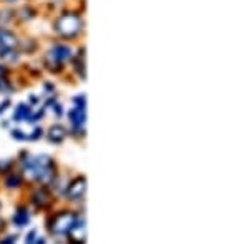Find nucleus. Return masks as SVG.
Wrapping results in <instances>:
<instances>
[{"instance_id":"nucleus-1","label":"nucleus","mask_w":248,"mask_h":244,"mask_svg":"<svg viewBox=\"0 0 248 244\" xmlns=\"http://www.w3.org/2000/svg\"><path fill=\"white\" fill-rule=\"evenodd\" d=\"M23 167H25V172L31 178L40 180V182H50L55 175L53 163L45 155H38V157L30 158L29 162H25Z\"/></svg>"},{"instance_id":"nucleus-2","label":"nucleus","mask_w":248,"mask_h":244,"mask_svg":"<svg viewBox=\"0 0 248 244\" xmlns=\"http://www.w3.org/2000/svg\"><path fill=\"white\" fill-rule=\"evenodd\" d=\"M55 27H57V31L62 37L71 38L75 35H78V31L81 30V20L75 14H65L58 18Z\"/></svg>"},{"instance_id":"nucleus-3","label":"nucleus","mask_w":248,"mask_h":244,"mask_svg":"<svg viewBox=\"0 0 248 244\" xmlns=\"http://www.w3.org/2000/svg\"><path fill=\"white\" fill-rule=\"evenodd\" d=\"M77 221V216L73 213H62V215H57L50 223V230L53 234H58V236H63V234H68V231L71 230V226L75 225Z\"/></svg>"},{"instance_id":"nucleus-4","label":"nucleus","mask_w":248,"mask_h":244,"mask_svg":"<svg viewBox=\"0 0 248 244\" xmlns=\"http://www.w3.org/2000/svg\"><path fill=\"white\" fill-rule=\"evenodd\" d=\"M75 104H77V107L71 109L70 119H71V122H73L75 129H81L83 124H85V99H83V96H78V98L75 99Z\"/></svg>"},{"instance_id":"nucleus-5","label":"nucleus","mask_w":248,"mask_h":244,"mask_svg":"<svg viewBox=\"0 0 248 244\" xmlns=\"http://www.w3.org/2000/svg\"><path fill=\"white\" fill-rule=\"evenodd\" d=\"M70 57H71L70 48L63 46V45H57L51 48V51L48 53V63H55L57 66H62Z\"/></svg>"},{"instance_id":"nucleus-6","label":"nucleus","mask_w":248,"mask_h":244,"mask_svg":"<svg viewBox=\"0 0 248 244\" xmlns=\"http://www.w3.org/2000/svg\"><path fill=\"white\" fill-rule=\"evenodd\" d=\"M85 190H86V180L83 177H78L70 185V188H68V198H71V200L81 198L83 193H85Z\"/></svg>"},{"instance_id":"nucleus-7","label":"nucleus","mask_w":248,"mask_h":244,"mask_svg":"<svg viewBox=\"0 0 248 244\" xmlns=\"http://www.w3.org/2000/svg\"><path fill=\"white\" fill-rule=\"evenodd\" d=\"M68 233L71 234V239H73L75 243H83L86 239V230H85V223H83V219H77L75 221V225L71 226V230L68 231Z\"/></svg>"},{"instance_id":"nucleus-8","label":"nucleus","mask_w":248,"mask_h":244,"mask_svg":"<svg viewBox=\"0 0 248 244\" xmlns=\"http://www.w3.org/2000/svg\"><path fill=\"white\" fill-rule=\"evenodd\" d=\"M0 46L9 53L12 48L17 46V38H15V35H12L10 31H7V30H0Z\"/></svg>"},{"instance_id":"nucleus-9","label":"nucleus","mask_w":248,"mask_h":244,"mask_svg":"<svg viewBox=\"0 0 248 244\" xmlns=\"http://www.w3.org/2000/svg\"><path fill=\"white\" fill-rule=\"evenodd\" d=\"M65 135H66V132H65V129H63L62 126H53L50 130H48V137H50V141H53V142L63 141V139H65Z\"/></svg>"},{"instance_id":"nucleus-10","label":"nucleus","mask_w":248,"mask_h":244,"mask_svg":"<svg viewBox=\"0 0 248 244\" xmlns=\"http://www.w3.org/2000/svg\"><path fill=\"white\" fill-rule=\"evenodd\" d=\"M29 219H30L29 211H27L25 208H20V210L17 211V215H15L14 221H15V225H17V226H25L27 223H29Z\"/></svg>"},{"instance_id":"nucleus-11","label":"nucleus","mask_w":248,"mask_h":244,"mask_svg":"<svg viewBox=\"0 0 248 244\" xmlns=\"http://www.w3.org/2000/svg\"><path fill=\"white\" fill-rule=\"evenodd\" d=\"M27 117H30V111H29V107H27L25 104H22V106L17 107L15 119H17V121H23V119H27Z\"/></svg>"},{"instance_id":"nucleus-12","label":"nucleus","mask_w":248,"mask_h":244,"mask_svg":"<svg viewBox=\"0 0 248 244\" xmlns=\"http://www.w3.org/2000/svg\"><path fill=\"white\" fill-rule=\"evenodd\" d=\"M18 182H20V177H17V175H12V178L7 180V185H9V187H15Z\"/></svg>"},{"instance_id":"nucleus-13","label":"nucleus","mask_w":248,"mask_h":244,"mask_svg":"<svg viewBox=\"0 0 248 244\" xmlns=\"http://www.w3.org/2000/svg\"><path fill=\"white\" fill-rule=\"evenodd\" d=\"M37 238V233L35 231H31V233H29V236H27V243H31V239Z\"/></svg>"},{"instance_id":"nucleus-14","label":"nucleus","mask_w":248,"mask_h":244,"mask_svg":"<svg viewBox=\"0 0 248 244\" xmlns=\"http://www.w3.org/2000/svg\"><path fill=\"white\" fill-rule=\"evenodd\" d=\"M81 53H83V51H79V57H78L79 59H81ZM78 73L83 76V66H81V63H79V61H78Z\"/></svg>"},{"instance_id":"nucleus-15","label":"nucleus","mask_w":248,"mask_h":244,"mask_svg":"<svg viewBox=\"0 0 248 244\" xmlns=\"http://www.w3.org/2000/svg\"><path fill=\"white\" fill-rule=\"evenodd\" d=\"M7 53V51L5 50H3V48L2 46H0V57H2V55H5Z\"/></svg>"},{"instance_id":"nucleus-16","label":"nucleus","mask_w":248,"mask_h":244,"mask_svg":"<svg viewBox=\"0 0 248 244\" xmlns=\"http://www.w3.org/2000/svg\"><path fill=\"white\" fill-rule=\"evenodd\" d=\"M3 73H5V71H3V68L0 66V76H3Z\"/></svg>"}]
</instances>
